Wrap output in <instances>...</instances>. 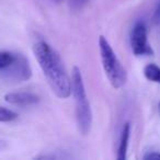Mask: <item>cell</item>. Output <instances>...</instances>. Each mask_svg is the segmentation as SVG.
Segmentation results:
<instances>
[{"mask_svg":"<svg viewBox=\"0 0 160 160\" xmlns=\"http://www.w3.org/2000/svg\"><path fill=\"white\" fill-rule=\"evenodd\" d=\"M145 160H149V159H160V152H157V151H151V152H148L144 156Z\"/></svg>","mask_w":160,"mask_h":160,"instance_id":"cell-12","label":"cell"},{"mask_svg":"<svg viewBox=\"0 0 160 160\" xmlns=\"http://www.w3.org/2000/svg\"><path fill=\"white\" fill-rule=\"evenodd\" d=\"M89 2V0H71V7L75 9H80Z\"/></svg>","mask_w":160,"mask_h":160,"instance_id":"cell-11","label":"cell"},{"mask_svg":"<svg viewBox=\"0 0 160 160\" xmlns=\"http://www.w3.org/2000/svg\"><path fill=\"white\" fill-rule=\"evenodd\" d=\"M131 46L134 55L146 56L152 55L153 51L147 38V27L144 22H137L133 28L131 34Z\"/></svg>","mask_w":160,"mask_h":160,"instance_id":"cell-5","label":"cell"},{"mask_svg":"<svg viewBox=\"0 0 160 160\" xmlns=\"http://www.w3.org/2000/svg\"><path fill=\"white\" fill-rule=\"evenodd\" d=\"M5 101L14 105H31L40 101L38 96L31 92H9L5 96Z\"/></svg>","mask_w":160,"mask_h":160,"instance_id":"cell-6","label":"cell"},{"mask_svg":"<svg viewBox=\"0 0 160 160\" xmlns=\"http://www.w3.org/2000/svg\"><path fill=\"white\" fill-rule=\"evenodd\" d=\"M144 76L152 82L160 83V67L156 64H148L144 68Z\"/></svg>","mask_w":160,"mask_h":160,"instance_id":"cell-8","label":"cell"},{"mask_svg":"<svg viewBox=\"0 0 160 160\" xmlns=\"http://www.w3.org/2000/svg\"><path fill=\"white\" fill-rule=\"evenodd\" d=\"M55 1H57V2H59V1H62V0H55Z\"/></svg>","mask_w":160,"mask_h":160,"instance_id":"cell-14","label":"cell"},{"mask_svg":"<svg viewBox=\"0 0 160 160\" xmlns=\"http://www.w3.org/2000/svg\"><path fill=\"white\" fill-rule=\"evenodd\" d=\"M99 51H100L101 62L107 78L114 89H120L126 83L127 73L120 59L116 56L107 38L101 35L99 38Z\"/></svg>","mask_w":160,"mask_h":160,"instance_id":"cell-3","label":"cell"},{"mask_svg":"<svg viewBox=\"0 0 160 160\" xmlns=\"http://www.w3.org/2000/svg\"><path fill=\"white\" fill-rule=\"evenodd\" d=\"M1 70H3L6 79L14 82H24L28 81L32 76V69L29 65V62L21 54H16V58L13 62Z\"/></svg>","mask_w":160,"mask_h":160,"instance_id":"cell-4","label":"cell"},{"mask_svg":"<svg viewBox=\"0 0 160 160\" xmlns=\"http://www.w3.org/2000/svg\"><path fill=\"white\" fill-rule=\"evenodd\" d=\"M153 22L160 23V2H159V5H158L157 9H156L155 14H153Z\"/></svg>","mask_w":160,"mask_h":160,"instance_id":"cell-13","label":"cell"},{"mask_svg":"<svg viewBox=\"0 0 160 160\" xmlns=\"http://www.w3.org/2000/svg\"><path fill=\"white\" fill-rule=\"evenodd\" d=\"M129 135H131V124L129 123H125L122 129V135H121L120 145H118V160H125L126 159V152H127V147H128V140Z\"/></svg>","mask_w":160,"mask_h":160,"instance_id":"cell-7","label":"cell"},{"mask_svg":"<svg viewBox=\"0 0 160 160\" xmlns=\"http://www.w3.org/2000/svg\"><path fill=\"white\" fill-rule=\"evenodd\" d=\"M33 53L52 91L60 99L69 98L71 79L65 70L59 54L44 41H38L33 45Z\"/></svg>","mask_w":160,"mask_h":160,"instance_id":"cell-1","label":"cell"},{"mask_svg":"<svg viewBox=\"0 0 160 160\" xmlns=\"http://www.w3.org/2000/svg\"><path fill=\"white\" fill-rule=\"evenodd\" d=\"M18 118V114L14 111L7 108L0 107V122L2 123H8V122H12V121L17 120Z\"/></svg>","mask_w":160,"mask_h":160,"instance_id":"cell-9","label":"cell"},{"mask_svg":"<svg viewBox=\"0 0 160 160\" xmlns=\"http://www.w3.org/2000/svg\"><path fill=\"white\" fill-rule=\"evenodd\" d=\"M16 58V54L7 51H0V70L8 67Z\"/></svg>","mask_w":160,"mask_h":160,"instance_id":"cell-10","label":"cell"},{"mask_svg":"<svg viewBox=\"0 0 160 160\" xmlns=\"http://www.w3.org/2000/svg\"><path fill=\"white\" fill-rule=\"evenodd\" d=\"M159 112H160V102H159Z\"/></svg>","mask_w":160,"mask_h":160,"instance_id":"cell-15","label":"cell"},{"mask_svg":"<svg viewBox=\"0 0 160 160\" xmlns=\"http://www.w3.org/2000/svg\"><path fill=\"white\" fill-rule=\"evenodd\" d=\"M71 93L75 98L76 118L79 131L83 135H87L92 124V112L89 99L86 93L82 75L77 66L73 67L71 72Z\"/></svg>","mask_w":160,"mask_h":160,"instance_id":"cell-2","label":"cell"}]
</instances>
